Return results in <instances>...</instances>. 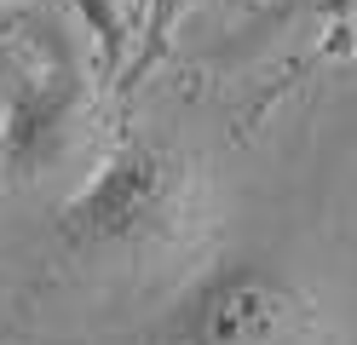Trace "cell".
<instances>
[{"instance_id":"cell-1","label":"cell","mask_w":357,"mask_h":345,"mask_svg":"<svg viewBox=\"0 0 357 345\" xmlns=\"http://www.w3.org/2000/svg\"><path fill=\"white\" fill-rule=\"evenodd\" d=\"M208 190L190 155L162 138H127L104 150L58 201V247L98 270H144L196 242Z\"/></svg>"},{"instance_id":"cell-2","label":"cell","mask_w":357,"mask_h":345,"mask_svg":"<svg viewBox=\"0 0 357 345\" xmlns=\"http://www.w3.org/2000/svg\"><path fill=\"white\" fill-rule=\"evenodd\" d=\"M317 334L323 311L294 270L231 253L173 293L150 345H311Z\"/></svg>"},{"instance_id":"cell-3","label":"cell","mask_w":357,"mask_h":345,"mask_svg":"<svg viewBox=\"0 0 357 345\" xmlns=\"http://www.w3.org/2000/svg\"><path fill=\"white\" fill-rule=\"evenodd\" d=\"M93 121V86L63 46H40V52L17 58L6 75V98H0V178L17 190H35V184H52L58 173L81 167Z\"/></svg>"},{"instance_id":"cell-4","label":"cell","mask_w":357,"mask_h":345,"mask_svg":"<svg viewBox=\"0 0 357 345\" xmlns=\"http://www.w3.org/2000/svg\"><path fill=\"white\" fill-rule=\"evenodd\" d=\"M202 0H144V23H139V58H132V75H144V69L167 52V40L178 35V23H185Z\"/></svg>"}]
</instances>
